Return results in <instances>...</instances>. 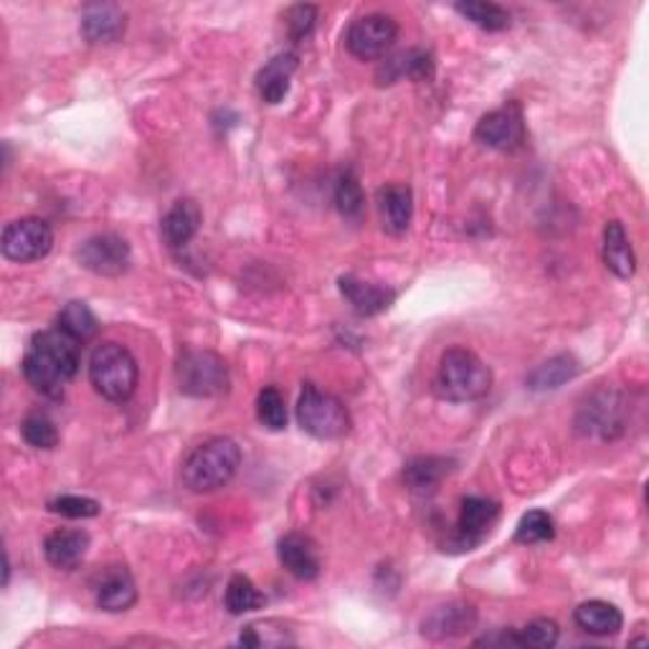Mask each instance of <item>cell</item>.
<instances>
[{"label": "cell", "mask_w": 649, "mask_h": 649, "mask_svg": "<svg viewBox=\"0 0 649 649\" xmlns=\"http://www.w3.org/2000/svg\"><path fill=\"white\" fill-rule=\"evenodd\" d=\"M81 343L67 332L54 328L36 332L31 340L26 355H23L21 371L23 378L34 386L46 399H64V386L79 373Z\"/></svg>", "instance_id": "obj_1"}, {"label": "cell", "mask_w": 649, "mask_h": 649, "mask_svg": "<svg viewBox=\"0 0 649 649\" xmlns=\"http://www.w3.org/2000/svg\"><path fill=\"white\" fill-rule=\"evenodd\" d=\"M241 467V449L229 436H214V440L198 444L183 462L181 477L191 492H214L234 480Z\"/></svg>", "instance_id": "obj_2"}, {"label": "cell", "mask_w": 649, "mask_h": 649, "mask_svg": "<svg viewBox=\"0 0 649 649\" xmlns=\"http://www.w3.org/2000/svg\"><path fill=\"white\" fill-rule=\"evenodd\" d=\"M434 388L446 401H477L490 394L492 371L487 368L480 355L467 351V348H449V351H444L440 361Z\"/></svg>", "instance_id": "obj_3"}, {"label": "cell", "mask_w": 649, "mask_h": 649, "mask_svg": "<svg viewBox=\"0 0 649 649\" xmlns=\"http://www.w3.org/2000/svg\"><path fill=\"white\" fill-rule=\"evenodd\" d=\"M137 378L135 355L119 343H100L89 355V380H92L94 391L112 403H125L133 399Z\"/></svg>", "instance_id": "obj_4"}, {"label": "cell", "mask_w": 649, "mask_h": 649, "mask_svg": "<svg viewBox=\"0 0 649 649\" xmlns=\"http://www.w3.org/2000/svg\"><path fill=\"white\" fill-rule=\"evenodd\" d=\"M297 421L315 440H343L351 432V413L343 401L320 391L315 384H305L297 401Z\"/></svg>", "instance_id": "obj_5"}, {"label": "cell", "mask_w": 649, "mask_h": 649, "mask_svg": "<svg viewBox=\"0 0 649 649\" xmlns=\"http://www.w3.org/2000/svg\"><path fill=\"white\" fill-rule=\"evenodd\" d=\"M178 388L193 399H216L229 391V368L210 351H183L175 365Z\"/></svg>", "instance_id": "obj_6"}, {"label": "cell", "mask_w": 649, "mask_h": 649, "mask_svg": "<svg viewBox=\"0 0 649 649\" xmlns=\"http://www.w3.org/2000/svg\"><path fill=\"white\" fill-rule=\"evenodd\" d=\"M399 38V23L386 13H365L345 31V48L361 61H378Z\"/></svg>", "instance_id": "obj_7"}, {"label": "cell", "mask_w": 649, "mask_h": 649, "mask_svg": "<svg viewBox=\"0 0 649 649\" xmlns=\"http://www.w3.org/2000/svg\"><path fill=\"white\" fill-rule=\"evenodd\" d=\"M54 247V231L52 226L41 218H15L3 229L0 249L3 257L19 264H31L44 259Z\"/></svg>", "instance_id": "obj_8"}, {"label": "cell", "mask_w": 649, "mask_h": 649, "mask_svg": "<svg viewBox=\"0 0 649 649\" xmlns=\"http://www.w3.org/2000/svg\"><path fill=\"white\" fill-rule=\"evenodd\" d=\"M477 143H482L485 148L500 150V152H513L523 148L525 143V115L523 107L517 102L502 104L500 110L487 112V115L477 122L475 129Z\"/></svg>", "instance_id": "obj_9"}, {"label": "cell", "mask_w": 649, "mask_h": 649, "mask_svg": "<svg viewBox=\"0 0 649 649\" xmlns=\"http://www.w3.org/2000/svg\"><path fill=\"white\" fill-rule=\"evenodd\" d=\"M79 264L96 277H119L129 270L133 251L117 234H94L77 249Z\"/></svg>", "instance_id": "obj_10"}, {"label": "cell", "mask_w": 649, "mask_h": 649, "mask_svg": "<svg viewBox=\"0 0 649 649\" xmlns=\"http://www.w3.org/2000/svg\"><path fill=\"white\" fill-rule=\"evenodd\" d=\"M500 505L490 498H480V494H472V498L462 500L459 521H457V546L462 550H472L475 546L487 538V533L492 531V525L498 523Z\"/></svg>", "instance_id": "obj_11"}, {"label": "cell", "mask_w": 649, "mask_h": 649, "mask_svg": "<svg viewBox=\"0 0 649 649\" xmlns=\"http://www.w3.org/2000/svg\"><path fill=\"white\" fill-rule=\"evenodd\" d=\"M127 15L115 3H92L81 11V36L89 44H112L125 36Z\"/></svg>", "instance_id": "obj_12"}, {"label": "cell", "mask_w": 649, "mask_h": 649, "mask_svg": "<svg viewBox=\"0 0 649 649\" xmlns=\"http://www.w3.org/2000/svg\"><path fill=\"white\" fill-rule=\"evenodd\" d=\"M280 563L299 581H312L320 576V554L310 535L287 533L280 540Z\"/></svg>", "instance_id": "obj_13"}, {"label": "cell", "mask_w": 649, "mask_h": 649, "mask_svg": "<svg viewBox=\"0 0 649 649\" xmlns=\"http://www.w3.org/2000/svg\"><path fill=\"white\" fill-rule=\"evenodd\" d=\"M340 295L351 303V307L361 315V318H373V315L386 312L396 299L394 289L378 287V284L358 280L353 277V274L340 277Z\"/></svg>", "instance_id": "obj_14"}, {"label": "cell", "mask_w": 649, "mask_h": 649, "mask_svg": "<svg viewBox=\"0 0 649 649\" xmlns=\"http://www.w3.org/2000/svg\"><path fill=\"white\" fill-rule=\"evenodd\" d=\"M477 624V612L469 604H446L436 606L432 614L421 622V635L429 639H452L467 635Z\"/></svg>", "instance_id": "obj_15"}, {"label": "cell", "mask_w": 649, "mask_h": 649, "mask_svg": "<svg viewBox=\"0 0 649 649\" xmlns=\"http://www.w3.org/2000/svg\"><path fill=\"white\" fill-rule=\"evenodd\" d=\"M203 224L201 206L193 198L175 201L166 216H162V239L170 249H183L193 237H196Z\"/></svg>", "instance_id": "obj_16"}, {"label": "cell", "mask_w": 649, "mask_h": 649, "mask_svg": "<svg viewBox=\"0 0 649 649\" xmlns=\"http://www.w3.org/2000/svg\"><path fill=\"white\" fill-rule=\"evenodd\" d=\"M378 214L384 229L394 237H401L413 218V193L409 185H384L378 191Z\"/></svg>", "instance_id": "obj_17"}, {"label": "cell", "mask_w": 649, "mask_h": 649, "mask_svg": "<svg viewBox=\"0 0 649 649\" xmlns=\"http://www.w3.org/2000/svg\"><path fill=\"white\" fill-rule=\"evenodd\" d=\"M135 602H137V587L127 568L122 566L110 568V571L102 576L100 587H96V606H100L102 612L119 614V612H127V608H133Z\"/></svg>", "instance_id": "obj_18"}, {"label": "cell", "mask_w": 649, "mask_h": 649, "mask_svg": "<svg viewBox=\"0 0 649 649\" xmlns=\"http://www.w3.org/2000/svg\"><path fill=\"white\" fill-rule=\"evenodd\" d=\"M89 535L84 531H54L44 540L46 561L61 571H71L84 561L89 550Z\"/></svg>", "instance_id": "obj_19"}, {"label": "cell", "mask_w": 649, "mask_h": 649, "mask_svg": "<svg viewBox=\"0 0 649 649\" xmlns=\"http://www.w3.org/2000/svg\"><path fill=\"white\" fill-rule=\"evenodd\" d=\"M604 264L619 280H631L637 272V257L622 221H608L604 229Z\"/></svg>", "instance_id": "obj_20"}, {"label": "cell", "mask_w": 649, "mask_h": 649, "mask_svg": "<svg viewBox=\"0 0 649 649\" xmlns=\"http://www.w3.org/2000/svg\"><path fill=\"white\" fill-rule=\"evenodd\" d=\"M297 69V54H277L257 75V92L266 104H280L289 92V79Z\"/></svg>", "instance_id": "obj_21"}, {"label": "cell", "mask_w": 649, "mask_h": 649, "mask_svg": "<svg viewBox=\"0 0 649 649\" xmlns=\"http://www.w3.org/2000/svg\"><path fill=\"white\" fill-rule=\"evenodd\" d=\"M573 619L579 624V629L594 637H612L624 624L619 608L608 602H599V599H594V602H583L573 612Z\"/></svg>", "instance_id": "obj_22"}, {"label": "cell", "mask_w": 649, "mask_h": 649, "mask_svg": "<svg viewBox=\"0 0 649 649\" xmlns=\"http://www.w3.org/2000/svg\"><path fill=\"white\" fill-rule=\"evenodd\" d=\"M434 61L432 56L421 48H409V52H401L388 59L378 71V84H394V81L406 79H426L432 77Z\"/></svg>", "instance_id": "obj_23"}, {"label": "cell", "mask_w": 649, "mask_h": 649, "mask_svg": "<svg viewBox=\"0 0 649 649\" xmlns=\"http://www.w3.org/2000/svg\"><path fill=\"white\" fill-rule=\"evenodd\" d=\"M579 373H581L579 361H576L573 355L561 353L556 355V358L540 363L538 368L527 376L525 384L531 391H556V388H561L563 384H568V380H573Z\"/></svg>", "instance_id": "obj_24"}, {"label": "cell", "mask_w": 649, "mask_h": 649, "mask_svg": "<svg viewBox=\"0 0 649 649\" xmlns=\"http://www.w3.org/2000/svg\"><path fill=\"white\" fill-rule=\"evenodd\" d=\"M452 472V462L446 457H417L403 467V482L413 492H429Z\"/></svg>", "instance_id": "obj_25"}, {"label": "cell", "mask_w": 649, "mask_h": 649, "mask_svg": "<svg viewBox=\"0 0 649 649\" xmlns=\"http://www.w3.org/2000/svg\"><path fill=\"white\" fill-rule=\"evenodd\" d=\"M454 11H457L462 19H467L469 23H475L477 29L482 31H505L510 29V11L508 8H502L498 3H485V0H467V3H457L454 5Z\"/></svg>", "instance_id": "obj_26"}, {"label": "cell", "mask_w": 649, "mask_h": 649, "mask_svg": "<svg viewBox=\"0 0 649 649\" xmlns=\"http://www.w3.org/2000/svg\"><path fill=\"white\" fill-rule=\"evenodd\" d=\"M56 328L79 340V343H87V340L96 335L100 322H96V315L84 303H69L64 305L59 318H56Z\"/></svg>", "instance_id": "obj_27"}, {"label": "cell", "mask_w": 649, "mask_h": 649, "mask_svg": "<svg viewBox=\"0 0 649 649\" xmlns=\"http://www.w3.org/2000/svg\"><path fill=\"white\" fill-rule=\"evenodd\" d=\"M226 608H229L231 614H249V612H257V608L264 606V596L262 591L254 587V581L249 579V576H231L229 587H226Z\"/></svg>", "instance_id": "obj_28"}, {"label": "cell", "mask_w": 649, "mask_h": 649, "mask_svg": "<svg viewBox=\"0 0 649 649\" xmlns=\"http://www.w3.org/2000/svg\"><path fill=\"white\" fill-rule=\"evenodd\" d=\"M556 525L554 517H550L546 510H531L521 517V523L515 527V543H523V546H535V543L554 540Z\"/></svg>", "instance_id": "obj_29"}, {"label": "cell", "mask_w": 649, "mask_h": 649, "mask_svg": "<svg viewBox=\"0 0 649 649\" xmlns=\"http://www.w3.org/2000/svg\"><path fill=\"white\" fill-rule=\"evenodd\" d=\"M335 206L340 214L345 218H351V221H358L365 210V196H363V189L358 183V178H355L353 170H348L338 178V185H335Z\"/></svg>", "instance_id": "obj_30"}, {"label": "cell", "mask_w": 649, "mask_h": 649, "mask_svg": "<svg viewBox=\"0 0 649 649\" xmlns=\"http://www.w3.org/2000/svg\"><path fill=\"white\" fill-rule=\"evenodd\" d=\"M257 417L270 432H282L287 426V406L277 386H264L257 399Z\"/></svg>", "instance_id": "obj_31"}, {"label": "cell", "mask_w": 649, "mask_h": 649, "mask_svg": "<svg viewBox=\"0 0 649 649\" xmlns=\"http://www.w3.org/2000/svg\"><path fill=\"white\" fill-rule=\"evenodd\" d=\"M21 434L34 449H54L59 444V429L46 413H29L21 424Z\"/></svg>", "instance_id": "obj_32"}, {"label": "cell", "mask_w": 649, "mask_h": 649, "mask_svg": "<svg viewBox=\"0 0 649 649\" xmlns=\"http://www.w3.org/2000/svg\"><path fill=\"white\" fill-rule=\"evenodd\" d=\"M515 647L548 649L558 642V624L554 619H535L527 627L513 631Z\"/></svg>", "instance_id": "obj_33"}, {"label": "cell", "mask_w": 649, "mask_h": 649, "mask_svg": "<svg viewBox=\"0 0 649 649\" xmlns=\"http://www.w3.org/2000/svg\"><path fill=\"white\" fill-rule=\"evenodd\" d=\"M48 510L69 521H87V517H96L102 513V505L92 498H81V494H61L48 502Z\"/></svg>", "instance_id": "obj_34"}, {"label": "cell", "mask_w": 649, "mask_h": 649, "mask_svg": "<svg viewBox=\"0 0 649 649\" xmlns=\"http://www.w3.org/2000/svg\"><path fill=\"white\" fill-rule=\"evenodd\" d=\"M315 21H318V8L315 5H295L287 13V29L292 41H305L312 34Z\"/></svg>", "instance_id": "obj_35"}]
</instances>
